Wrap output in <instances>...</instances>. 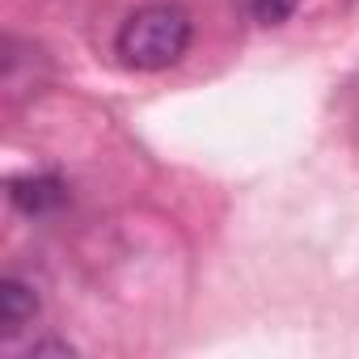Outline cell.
<instances>
[{
  "mask_svg": "<svg viewBox=\"0 0 359 359\" xmlns=\"http://www.w3.org/2000/svg\"><path fill=\"white\" fill-rule=\"evenodd\" d=\"M191 13L182 5L156 0V5H144L123 18V26L114 30V55L131 72H165L191 51Z\"/></svg>",
  "mask_w": 359,
  "mask_h": 359,
  "instance_id": "1",
  "label": "cell"
},
{
  "mask_svg": "<svg viewBox=\"0 0 359 359\" xmlns=\"http://www.w3.org/2000/svg\"><path fill=\"white\" fill-rule=\"evenodd\" d=\"M9 199L26 216H51V212H60L68 203V187L55 173H22V177L9 182Z\"/></svg>",
  "mask_w": 359,
  "mask_h": 359,
  "instance_id": "2",
  "label": "cell"
},
{
  "mask_svg": "<svg viewBox=\"0 0 359 359\" xmlns=\"http://www.w3.org/2000/svg\"><path fill=\"white\" fill-rule=\"evenodd\" d=\"M34 317H39V292L26 279L9 275L0 283V334L18 338L26 325H34Z\"/></svg>",
  "mask_w": 359,
  "mask_h": 359,
  "instance_id": "3",
  "label": "cell"
},
{
  "mask_svg": "<svg viewBox=\"0 0 359 359\" xmlns=\"http://www.w3.org/2000/svg\"><path fill=\"white\" fill-rule=\"evenodd\" d=\"M296 9H300V0H245V13L258 26H283Z\"/></svg>",
  "mask_w": 359,
  "mask_h": 359,
  "instance_id": "4",
  "label": "cell"
},
{
  "mask_svg": "<svg viewBox=\"0 0 359 359\" xmlns=\"http://www.w3.org/2000/svg\"><path fill=\"white\" fill-rule=\"evenodd\" d=\"M30 355H72V346L68 342H34Z\"/></svg>",
  "mask_w": 359,
  "mask_h": 359,
  "instance_id": "5",
  "label": "cell"
}]
</instances>
